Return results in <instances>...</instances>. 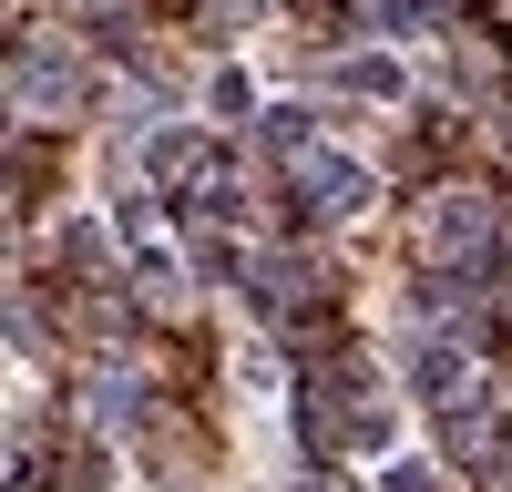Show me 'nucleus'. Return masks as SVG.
I'll list each match as a JSON object with an SVG mask.
<instances>
[{
    "mask_svg": "<svg viewBox=\"0 0 512 492\" xmlns=\"http://www.w3.org/2000/svg\"><path fill=\"white\" fill-rule=\"evenodd\" d=\"M297 195H308V216H359V205L379 195V175L359 154H308L297 164Z\"/></svg>",
    "mask_w": 512,
    "mask_h": 492,
    "instance_id": "1",
    "label": "nucleus"
},
{
    "mask_svg": "<svg viewBox=\"0 0 512 492\" xmlns=\"http://www.w3.org/2000/svg\"><path fill=\"white\" fill-rule=\"evenodd\" d=\"M338 93H359V103H400L410 72H400L390 52H349V62H338Z\"/></svg>",
    "mask_w": 512,
    "mask_h": 492,
    "instance_id": "2",
    "label": "nucleus"
},
{
    "mask_svg": "<svg viewBox=\"0 0 512 492\" xmlns=\"http://www.w3.org/2000/svg\"><path fill=\"white\" fill-rule=\"evenodd\" d=\"M246 103H256V82H246L236 62H226L216 82H205V113H216V123H246Z\"/></svg>",
    "mask_w": 512,
    "mask_h": 492,
    "instance_id": "3",
    "label": "nucleus"
},
{
    "mask_svg": "<svg viewBox=\"0 0 512 492\" xmlns=\"http://www.w3.org/2000/svg\"><path fill=\"white\" fill-rule=\"evenodd\" d=\"M195 267H205V277H216V287H236V277H246V257H236V246H226V236H205V246H195Z\"/></svg>",
    "mask_w": 512,
    "mask_h": 492,
    "instance_id": "4",
    "label": "nucleus"
},
{
    "mask_svg": "<svg viewBox=\"0 0 512 492\" xmlns=\"http://www.w3.org/2000/svg\"><path fill=\"white\" fill-rule=\"evenodd\" d=\"M113 226H123V236H144V226H154V195H144V185H123V195H113Z\"/></svg>",
    "mask_w": 512,
    "mask_h": 492,
    "instance_id": "5",
    "label": "nucleus"
},
{
    "mask_svg": "<svg viewBox=\"0 0 512 492\" xmlns=\"http://www.w3.org/2000/svg\"><path fill=\"white\" fill-rule=\"evenodd\" d=\"M195 154H205V134H164V144H154V175H185Z\"/></svg>",
    "mask_w": 512,
    "mask_h": 492,
    "instance_id": "6",
    "label": "nucleus"
},
{
    "mask_svg": "<svg viewBox=\"0 0 512 492\" xmlns=\"http://www.w3.org/2000/svg\"><path fill=\"white\" fill-rule=\"evenodd\" d=\"M379 492H441V472H431V462H390V472H379Z\"/></svg>",
    "mask_w": 512,
    "mask_h": 492,
    "instance_id": "7",
    "label": "nucleus"
},
{
    "mask_svg": "<svg viewBox=\"0 0 512 492\" xmlns=\"http://www.w3.org/2000/svg\"><path fill=\"white\" fill-rule=\"evenodd\" d=\"M267 144H297V154H308V113H297V103H277V113H267Z\"/></svg>",
    "mask_w": 512,
    "mask_h": 492,
    "instance_id": "8",
    "label": "nucleus"
},
{
    "mask_svg": "<svg viewBox=\"0 0 512 492\" xmlns=\"http://www.w3.org/2000/svg\"><path fill=\"white\" fill-rule=\"evenodd\" d=\"M369 21H390V31H420V0H369Z\"/></svg>",
    "mask_w": 512,
    "mask_h": 492,
    "instance_id": "9",
    "label": "nucleus"
}]
</instances>
